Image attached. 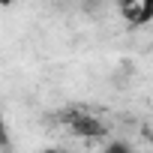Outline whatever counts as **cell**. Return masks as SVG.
<instances>
[{
    "instance_id": "6da1fadb",
    "label": "cell",
    "mask_w": 153,
    "mask_h": 153,
    "mask_svg": "<svg viewBox=\"0 0 153 153\" xmlns=\"http://www.w3.org/2000/svg\"><path fill=\"white\" fill-rule=\"evenodd\" d=\"M57 120L75 138H105V132H108L105 120L96 111H87V108H63L57 114Z\"/></svg>"
},
{
    "instance_id": "7a4b0ae2",
    "label": "cell",
    "mask_w": 153,
    "mask_h": 153,
    "mask_svg": "<svg viewBox=\"0 0 153 153\" xmlns=\"http://www.w3.org/2000/svg\"><path fill=\"white\" fill-rule=\"evenodd\" d=\"M120 6H123L126 18L138 12V21H147V15H150V0H120Z\"/></svg>"
},
{
    "instance_id": "3957f363",
    "label": "cell",
    "mask_w": 153,
    "mask_h": 153,
    "mask_svg": "<svg viewBox=\"0 0 153 153\" xmlns=\"http://www.w3.org/2000/svg\"><path fill=\"white\" fill-rule=\"evenodd\" d=\"M0 150L9 153L12 150V138H9V126H6V111L0 108Z\"/></svg>"
},
{
    "instance_id": "277c9868",
    "label": "cell",
    "mask_w": 153,
    "mask_h": 153,
    "mask_svg": "<svg viewBox=\"0 0 153 153\" xmlns=\"http://www.w3.org/2000/svg\"><path fill=\"white\" fill-rule=\"evenodd\" d=\"M102 153H135V147H132L129 141H123V138H111V141L102 147Z\"/></svg>"
},
{
    "instance_id": "5b68a950",
    "label": "cell",
    "mask_w": 153,
    "mask_h": 153,
    "mask_svg": "<svg viewBox=\"0 0 153 153\" xmlns=\"http://www.w3.org/2000/svg\"><path fill=\"white\" fill-rule=\"evenodd\" d=\"M45 153H69V150H60V147H51V150H45Z\"/></svg>"
}]
</instances>
